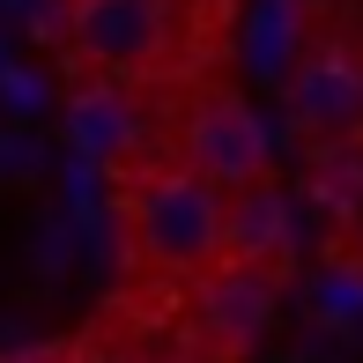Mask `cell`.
I'll return each mask as SVG.
<instances>
[{
    "label": "cell",
    "mask_w": 363,
    "mask_h": 363,
    "mask_svg": "<svg viewBox=\"0 0 363 363\" xmlns=\"http://www.w3.org/2000/svg\"><path fill=\"white\" fill-rule=\"evenodd\" d=\"M111 223H119V252L134 274L186 289L201 267L223 259L230 201L208 178H193L171 148L163 156H119L111 163Z\"/></svg>",
    "instance_id": "cell-1"
},
{
    "label": "cell",
    "mask_w": 363,
    "mask_h": 363,
    "mask_svg": "<svg viewBox=\"0 0 363 363\" xmlns=\"http://www.w3.org/2000/svg\"><path fill=\"white\" fill-rule=\"evenodd\" d=\"M193 38L186 0H67L60 52L96 82H156L178 67Z\"/></svg>",
    "instance_id": "cell-2"
},
{
    "label": "cell",
    "mask_w": 363,
    "mask_h": 363,
    "mask_svg": "<svg viewBox=\"0 0 363 363\" xmlns=\"http://www.w3.org/2000/svg\"><path fill=\"white\" fill-rule=\"evenodd\" d=\"M282 289H289V274L223 252L216 267H201L178 289V349H193L208 363H252L259 341L274 334Z\"/></svg>",
    "instance_id": "cell-3"
},
{
    "label": "cell",
    "mask_w": 363,
    "mask_h": 363,
    "mask_svg": "<svg viewBox=\"0 0 363 363\" xmlns=\"http://www.w3.org/2000/svg\"><path fill=\"white\" fill-rule=\"evenodd\" d=\"M171 156L186 163L193 178H208L223 201H238V193H252V186L274 178V134L230 82L186 89V104H178V119H171Z\"/></svg>",
    "instance_id": "cell-4"
},
{
    "label": "cell",
    "mask_w": 363,
    "mask_h": 363,
    "mask_svg": "<svg viewBox=\"0 0 363 363\" xmlns=\"http://www.w3.org/2000/svg\"><path fill=\"white\" fill-rule=\"evenodd\" d=\"M289 126L304 148H349L363 134V52L311 45L289 67Z\"/></svg>",
    "instance_id": "cell-5"
},
{
    "label": "cell",
    "mask_w": 363,
    "mask_h": 363,
    "mask_svg": "<svg viewBox=\"0 0 363 363\" xmlns=\"http://www.w3.org/2000/svg\"><path fill=\"white\" fill-rule=\"evenodd\" d=\"M223 252L259 259V267H274V274H296V216H289L282 178H267V186H252V193H238V201H230Z\"/></svg>",
    "instance_id": "cell-6"
},
{
    "label": "cell",
    "mask_w": 363,
    "mask_h": 363,
    "mask_svg": "<svg viewBox=\"0 0 363 363\" xmlns=\"http://www.w3.org/2000/svg\"><path fill=\"white\" fill-rule=\"evenodd\" d=\"M15 363H141V356L119 349V341H104V334H74V341H45V349H30Z\"/></svg>",
    "instance_id": "cell-7"
},
{
    "label": "cell",
    "mask_w": 363,
    "mask_h": 363,
    "mask_svg": "<svg viewBox=\"0 0 363 363\" xmlns=\"http://www.w3.org/2000/svg\"><path fill=\"white\" fill-rule=\"evenodd\" d=\"M156 363H208V356H193V349H171V356H156Z\"/></svg>",
    "instance_id": "cell-8"
}]
</instances>
